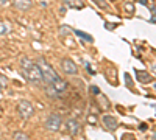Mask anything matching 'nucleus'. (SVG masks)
I'll use <instances>...</instances> for the list:
<instances>
[{"mask_svg":"<svg viewBox=\"0 0 156 140\" xmlns=\"http://www.w3.org/2000/svg\"><path fill=\"white\" fill-rule=\"evenodd\" d=\"M125 81H127V86H128V87H133V83H131V78H130V75H128V73H125Z\"/></svg>","mask_w":156,"mask_h":140,"instance_id":"obj_19","label":"nucleus"},{"mask_svg":"<svg viewBox=\"0 0 156 140\" xmlns=\"http://www.w3.org/2000/svg\"><path fill=\"white\" fill-rule=\"evenodd\" d=\"M13 140H30V135L25 134L24 131H16L13 134Z\"/></svg>","mask_w":156,"mask_h":140,"instance_id":"obj_14","label":"nucleus"},{"mask_svg":"<svg viewBox=\"0 0 156 140\" xmlns=\"http://www.w3.org/2000/svg\"><path fill=\"white\" fill-rule=\"evenodd\" d=\"M37 64H39L41 67V72H42V78H44V83H47V84H50V83H53L56 78L59 76L58 73L55 72V69L50 66V64L45 62V59H37Z\"/></svg>","mask_w":156,"mask_h":140,"instance_id":"obj_2","label":"nucleus"},{"mask_svg":"<svg viewBox=\"0 0 156 140\" xmlns=\"http://www.w3.org/2000/svg\"><path fill=\"white\" fill-rule=\"evenodd\" d=\"M8 33H10V26L6 24H0V36L8 34Z\"/></svg>","mask_w":156,"mask_h":140,"instance_id":"obj_17","label":"nucleus"},{"mask_svg":"<svg viewBox=\"0 0 156 140\" xmlns=\"http://www.w3.org/2000/svg\"><path fill=\"white\" fill-rule=\"evenodd\" d=\"M50 84H52L53 87H55V89H56V90H58V92L61 93V97H63V93L66 92V89H67V83L64 81V79H61L59 76L56 78L53 83H50Z\"/></svg>","mask_w":156,"mask_h":140,"instance_id":"obj_11","label":"nucleus"},{"mask_svg":"<svg viewBox=\"0 0 156 140\" xmlns=\"http://www.w3.org/2000/svg\"><path fill=\"white\" fill-rule=\"evenodd\" d=\"M61 69H63V72L66 75H77L78 73L77 64L72 61V59H69V58H64L63 61H61Z\"/></svg>","mask_w":156,"mask_h":140,"instance_id":"obj_5","label":"nucleus"},{"mask_svg":"<svg viewBox=\"0 0 156 140\" xmlns=\"http://www.w3.org/2000/svg\"><path fill=\"white\" fill-rule=\"evenodd\" d=\"M61 33H69V26H61Z\"/></svg>","mask_w":156,"mask_h":140,"instance_id":"obj_24","label":"nucleus"},{"mask_svg":"<svg viewBox=\"0 0 156 140\" xmlns=\"http://www.w3.org/2000/svg\"><path fill=\"white\" fill-rule=\"evenodd\" d=\"M136 79H138L139 83H142V84H148V83H151V75L148 73L145 70H138L136 69Z\"/></svg>","mask_w":156,"mask_h":140,"instance_id":"obj_10","label":"nucleus"},{"mask_svg":"<svg viewBox=\"0 0 156 140\" xmlns=\"http://www.w3.org/2000/svg\"><path fill=\"white\" fill-rule=\"evenodd\" d=\"M44 92H45V95L50 97V98H59V97H61V93H59L55 87H53L52 84H47V86H45Z\"/></svg>","mask_w":156,"mask_h":140,"instance_id":"obj_12","label":"nucleus"},{"mask_svg":"<svg viewBox=\"0 0 156 140\" xmlns=\"http://www.w3.org/2000/svg\"><path fill=\"white\" fill-rule=\"evenodd\" d=\"M111 2H116V0H111Z\"/></svg>","mask_w":156,"mask_h":140,"instance_id":"obj_27","label":"nucleus"},{"mask_svg":"<svg viewBox=\"0 0 156 140\" xmlns=\"http://www.w3.org/2000/svg\"><path fill=\"white\" fill-rule=\"evenodd\" d=\"M75 34H78V36H81L83 39H86V41H89V42H92L94 41V37L92 36H89V34H86V33H83V31H80V30H75Z\"/></svg>","mask_w":156,"mask_h":140,"instance_id":"obj_16","label":"nucleus"},{"mask_svg":"<svg viewBox=\"0 0 156 140\" xmlns=\"http://www.w3.org/2000/svg\"><path fill=\"white\" fill-rule=\"evenodd\" d=\"M122 140H134V135L133 134H123L122 135Z\"/></svg>","mask_w":156,"mask_h":140,"instance_id":"obj_21","label":"nucleus"},{"mask_svg":"<svg viewBox=\"0 0 156 140\" xmlns=\"http://www.w3.org/2000/svg\"><path fill=\"white\" fill-rule=\"evenodd\" d=\"M94 3L98 6V8H102V9H108V2L106 0H92Z\"/></svg>","mask_w":156,"mask_h":140,"instance_id":"obj_15","label":"nucleus"},{"mask_svg":"<svg viewBox=\"0 0 156 140\" xmlns=\"http://www.w3.org/2000/svg\"><path fill=\"white\" fill-rule=\"evenodd\" d=\"M66 5L69 8H75V9H83L84 8V2L83 0H64Z\"/></svg>","mask_w":156,"mask_h":140,"instance_id":"obj_13","label":"nucleus"},{"mask_svg":"<svg viewBox=\"0 0 156 140\" xmlns=\"http://www.w3.org/2000/svg\"><path fill=\"white\" fill-rule=\"evenodd\" d=\"M11 2H13V0H0V5H2V6H8Z\"/></svg>","mask_w":156,"mask_h":140,"instance_id":"obj_22","label":"nucleus"},{"mask_svg":"<svg viewBox=\"0 0 156 140\" xmlns=\"http://www.w3.org/2000/svg\"><path fill=\"white\" fill-rule=\"evenodd\" d=\"M2 89H3V87H2V86H0V90H2Z\"/></svg>","mask_w":156,"mask_h":140,"instance_id":"obj_26","label":"nucleus"},{"mask_svg":"<svg viewBox=\"0 0 156 140\" xmlns=\"http://www.w3.org/2000/svg\"><path fill=\"white\" fill-rule=\"evenodd\" d=\"M102 122H103L106 129L111 131V132H114L117 128H119V120H117V117H114V115H109V114L103 115L102 117Z\"/></svg>","mask_w":156,"mask_h":140,"instance_id":"obj_6","label":"nucleus"},{"mask_svg":"<svg viewBox=\"0 0 156 140\" xmlns=\"http://www.w3.org/2000/svg\"><path fill=\"white\" fill-rule=\"evenodd\" d=\"M17 114L22 118H30V117L35 114V108H33V104L28 100H20L17 104Z\"/></svg>","mask_w":156,"mask_h":140,"instance_id":"obj_3","label":"nucleus"},{"mask_svg":"<svg viewBox=\"0 0 156 140\" xmlns=\"http://www.w3.org/2000/svg\"><path fill=\"white\" fill-rule=\"evenodd\" d=\"M44 126H45V129H47V131L58 132L59 128H61V117L58 114H50L47 118H45Z\"/></svg>","mask_w":156,"mask_h":140,"instance_id":"obj_4","label":"nucleus"},{"mask_svg":"<svg viewBox=\"0 0 156 140\" xmlns=\"http://www.w3.org/2000/svg\"><path fill=\"white\" fill-rule=\"evenodd\" d=\"M91 90H92V93H94V95H97L98 92H102V90L98 89V87H95V86H92V87H91Z\"/></svg>","mask_w":156,"mask_h":140,"instance_id":"obj_23","label":"nucleus"},{"mask_svg":"<svg viewBox=\"0 0 156 140\" xmlns=\"http://www.w3.org/2000/svg\"><path fill=\"white\" fill-rule=\"evenodd\" d=\"M123 8H125V11H127V13H134V5H133L131 2H127Z\"/></svg>","mask_w":156,"mask_h":140,"instance_id":"obj_18","label":"nucleus"},{"mask_svg":"<svg viewBox=\"0 0 156 140\" xmlns=\"http://www.w3.org/2000/svg\"><path fill=\"white\" fill-rule=\"evenodd\" d=\"M13 6L19 11H30L33 8V0H13Z\"/></svg>","mask_w":156,"mask_h":140,"instance_id":"obj_9","label":"nucleus"},{"mask_svg":"<svg viewBox=\"0 0 156 140\" xmlns=\"http://www.w3.org/2000/svg\"><path fill=\"white\" fill-rule=\"evenodd\" d=\"M20 66H22V75L28 83L31 84H39L44 81L42 78V72L37 62H33L28 58H20Z\"/></svg>","mask_w":156,"mask_h":140,"instance_id":"obj_1","label":"nucleus"},{"mask_svg":"<svg viewBox=\"0 0 156 140\" xmlns=\"http://www.w3.org/2000/svg\"><path fill=\"white\" fill-rule=\"evenodd\" d=\"M147 129V124H140V131H145Z\"/></svg>","mask_w":156,"mask_h":140,"instance_id":"obj_25","label":"nucleus"},{"mask_svg":"<svg viewBox=\"0 0 156 140\" xmlns=\"http://www.w3.org/2000/svg\"><path fill=\"white\" fill-rule=\"evenodd\" d=\"M80 128H81V124H80V122L75 120V118H69L66 122V129L70 135H77L80 132Z\"/></svg>","mask_w":156,"mask_h":140,"instance_id":"obj_8","label":"nucleus"},{"mask_svg":"<svg viewBox=\"0 0 156 140\" xmlns=\"http://www.w3.org/2000/svg\"><path fill=\"white\" fill-rule=\"evenodd\" d=\"M95 103H97L100 111H109V109H111V101H109L105 93H102V92H98L95 95Z\"/></svg>","mask_w":156,"mask_h":140,"instance_id":"obj_7","label":"nucleus"},{"mask_svg":"<svg viewBox=\"0 0 156 140\" xmlns=\"http://www.w3.org/2000/svg\"><path fill=\"white\" fill-rule=\"evenodd\" d=\"M0 86H2V87H6V86H8V81H6L5 76H0Z\"/></svg>","mask_w":156,"mask_h":140,"instance_id":"obj_20","label":"nucleus"}]
</instances>
